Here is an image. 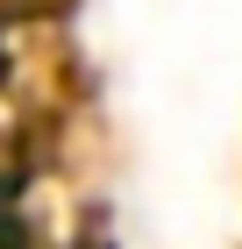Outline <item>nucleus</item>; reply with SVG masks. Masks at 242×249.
<instances>
[{"instance_id":"f257e3e1","label":"nucleus","mask_w":242,"mask_h":249,"mask_svg":"<svg viewBox=\"0 0 242 249\" xmlns=\"http://www.w3.org/2000/svg\"><path fill=\"white\" fill-rule=\"evenodd\" d=\"M86 249H114V242H86Z\"/></svg>"}]
</instances>
